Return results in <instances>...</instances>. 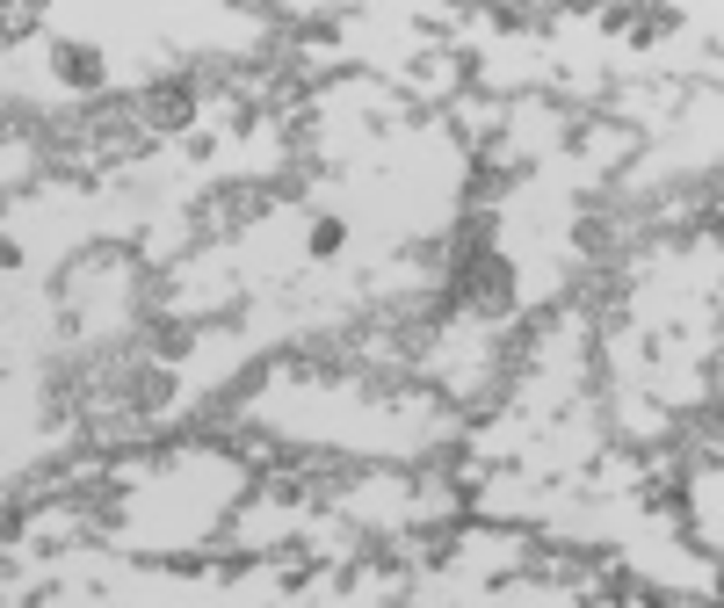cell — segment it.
<instances>
[{
    "label": "cell",
    "mask_w": 724,
    "mask_h": 608,
    "mask_svg": "<svg viewBox=\"0 0 724 608\" xmlns=\"http://www.w3.org/2000/svg\"><path fill=\"white\" fill-rule=\"evenodd\" d=\"M457 304L464 312H507L515 304V276H507V261L486 254V247H471L457 261Z\"/></svg>",
    "instance_id": "cell-1"
},
{
    "label": "cell",
    "mask_w": 724,
    "mask_h": 608,
    "mask_svg": "<svg viewBox=\"0 0 724 608\" xmlns=\"http://www.w3.org/2000/svg\"><path fill=\"white\" fill-rule=\"evenodd\" d=\"M58 66H66V80H73V87H95V80H102V58L87 51V44H80V51H66Z\"/></svg>",
    "instance_id": "cell-2"
},
{
    "label": "cell",
    "mask_w": 724,
    "mask_h": 608,
    "mask_svg": "<svg viewBox=\"0 0 724 608\" xmlns=\"http://www.w3.org/2000/svg\"><path fill=\"white\" fill-rule=\"evenodd\" d=\"M153 116H160V124H181V116H189V87H160V95H153Z\"/></svg>",
    "instance_id": "cell-3"
}]
</instances>
